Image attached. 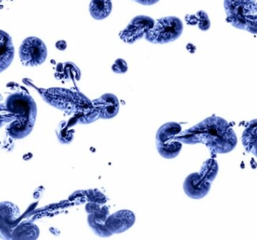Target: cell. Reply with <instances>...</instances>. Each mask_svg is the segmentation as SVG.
<instances>
[{
    "mask_svg": "<svg viewBox=\"0 0 257 240\" xmlns=\"http://www.w3.org/2000/svg\"><path fill=\"white\" fill-rule=\"evenodd\" d=\"M40 236V229L31 222H22L13 232L12 240H37Z\"/></svg>",
    "mask_w": 257,
    "mask_h": 240,
    "instance_id": "16",
    "label": "cell"
},
{
    "mask_svg": "<svg viewBox=\"0 0 257 240\" xmlns=\"http://www.w3.org/2000/svg\"><path fill=\"white\" fill-rule=\"evenodd\" d=\"M112 10V0H91L90 2V14L97 20H102L108 18Z\"/></svg>",
    "mask_w": 257,
    "mask_h": 240,
    "instance_id": "17",
    "label": "cell"
},
{
    "mask_svg": "<svg viewBox=\"0 0 257 240\" xmlns=\"http://www.w3.org/2000/svg\"><path fill=\"white\" fill-rule=\"evenodd\" d=\"M256 120L249 122L242 135V144L247 152L256 156Z\"/></svg>",
    "mask_w": 257,
    "mask_h": 240,
    "instance_id": "18",
    "label": "cell"
},
{
    "mask_svg": "<svg viewBox=\"0 0 257 240\" xmlns=\"http://www.w3.org/2000/svg\"><path fill=\"white\" fill-rule=\"evenodd\" d=\"M132 1L136 2L143 6H153L159 2L160 0H132Z\"/></svg>",
    "mask_w": 257,
    "mask_h": 240,
    "instance_id": "26",
    "label": "cell"
},
{
    "mask_svg": "<svg viewBox=\"0 0 257 240\" xmlns=\"http://www.w3.org/2000/svg\"><path fill=\"white\" fill-rule=\"evenodd\" d=\"M15 117L11 114H0V128L14 121Z\"/></svg>",
    "mask_w": 257,
    "mask_h": 240,
    "instance_id": "25",
    "label": "cell"
},
{
    "mask_svg": "<svg viewBox=\"0 0 257 240\" xmlns=\"http://www.w3.org/2000/svg\"><path fill=\"white\" fill-rule=\"evenodd\" d=\"M183 31V24L177 16L158 19L153 28L146 34L145 39L155 44H164L178 39Z\"/></svg>",
    "mask_w": 257,
    "mask_h": 240,
    "instance_id": "5",
    "label": "cell"
},
{
    "mask_svg": "<svg viewBox=\"0 0 257 240\" xmlns=\"http://www.w3.org/2000/svg\"><path fill=\"white\" fill-rule=\"evenodd\" d=\"M55 78L62 81L79 80L81 70L77 66L72 62H64L58 64L55 73Z\"/></svg>",
    "mask_w": 257,
    "mask_h": 240,
    "instance_id": "15",
    "label": "cell"
},
{
    "mask_svg": "<svg viewBox=\"0 0 257 240\" xmlns=\"http://www.w3.org/2000/svg\"><path fill=\"white\" fill-rule=\"evenodd\" d=\"M109 216V208L106 205L103 206L101 210L97 212L91 213L88 216V224L94 234L99 236L109 237L113 234L108 229L106 225V219Z\"/></svg>",
    "mask_w": 257,
    "mask_h": 240,
    "instance_id": "14",
    "label": "cell"
},
{
    "mask_svg": "<svg viewBox=\"0 0 257 240\" xmlns=\"http://www.w3.org/2000/svg\"><path fill=\"white\" fill-rule=\"evenodd\" d=\"M93 106L97 111L99 117L103 120L113 118L119 111V102L115 94L106 93L92 100Z\"/></svg>",
    "mask_w": 257,
    "mask_h": 240,
    "instance_id": "11",
    "label": "cell"
},
{
    "mask_svg": "<svg viewBox=\"0 0 257 240\" xmlns=\"http://www.w3.org/2000/svg\"><path fill=\"white\" fill-rule=\"evenodd\" d=\"M182 130L179 123L171 122L161 126L156 134V148L161 156L171 159L180 154L182 142L176 140L175 136Z\"/></svg>",
    "mask_w": 257,
    "mask_h": 240,
    "instance_id": "6",
    "label": "cell"
},
{
    "mask_svg": "<svg viewBox=\"0 0 257 240\" xmlns=\"http://www.w3.org/2000/svg\"><path fill=\"white\" fill-rule=\"evenodd\" d=\"M226 20L233 26L257 33V8L255 0H224Z\"/></svg>",
    "mask_w": 257,
    "mask_h": 240,
    "instance_id": "4",
    "label": "cell"
},
{
    "mask_svg": "<svg viewBox=\"0 0 257 240\" xmlns=\"http://www.w3.org/2000/svg\"><path fill=\"white\" fill-rule=\"evenodd\" d=\"M66 123V122H61L57 132L58 139L62 144H69L73 140V132L67 128Z\"/></svg>",
    "mask_w": 257,
    "mask_h": 240,
    "instance_id": "21",
    "label": "cell"
},
{
    "mask_svg": "<svg viewBox=\"0 0 257 240\" xmlns=\"http://www.w3.org/2000/svg\"><path fill=\"white\" fill-rule=\"evenodd\" d=\"M86 200L88 202H96L99 204H105L107 202L106 196L97 189H90L85 190Z\"/></svg>",
    "mask_w": 257,
    "mask_h": 240,
    "instance_id": "20",
    "label": "cell"
},
{
    "mask_svg": "<svg viewBox=\"0 0 257 240\" xmlns=\"http://www.w3.org/2000/svg\"><path fill=\"white\" fill-rule=\"evenodd\" d=\"M15 46L9 33L0 30V73L7 70L13 62Z\"/></svg>",
    "mask_w": 257,
    "mask_h": 240,
    "instance_id": "13",
    "label": "cell"
},
{
    "mask_svg": "<svg viewBox=\"0 0 257 240\" xmlns=\"http://www.w3.org/2000/svg\"><path fill=\"white\" fill-rule=\"evenodd\" d=\"M210 183L203 180L198 172H194L186 177L183 183V189L188 196L192 199H201L210 190Z\"/></svg>",
    "mask_w": 257,
    "mask_h": 240,
    "instance_id": "12",
    "label": "cell"
},
{
    "mask_svg": "<svg viewBox=\"0 0 257 240\" xmlns=\"http://www.w3.org/2000/svg\"><path fill=\"white\" fill-rule=\"evenodd\" d=\"M55 46L59 50H65L67 48V42L65 40H58Z\"/></svg>",
    "mask_w": 257,
    "mask_h": 240,
    "instance_id": "28",
    "label": "cell"
},
{
    "mask_svg": "<svg viewBox=\"0 0 257 240\" xmlns=\"http://www.w3.org/2000/svg\"><path fill=\"white\" fill-rule=\"evenodd\" d=\"M112 70L116 74L126 73L127 70V62L122 58H118L112 64Z\"/></svg>",
    "mask_w": 257,
    "mask_h": 240,
    "instance_id": "23",
    "label": "cell"
},
{
    "mask_svg": "<svg viewBox=\"0 0 257 240\" xmlns=\"http://www.w3.org/2000/svg\"><path fill=\"white\" fill-rule=\"evenodd\" d=\"M48 50L46 44L40 38H25L19 48V57L22 64L26 67L41 66L47 58Z\"/></svg>",
    "mask_w": 257,
    "mask_h": 240,
    "instance_id": "7",
    "label": "cell"
},
{
    "mask_svg": "<svg viewBox=\"0 0 257 240\" xmlns=\"http://www.w3.org/2000/svg\"><path fill=\"white\" fill-rule=\"evenodd\" d=\"M19 207L13 202H0V238L10 240L13 232L22 222Z\"/></svg>",
    "mask_w": 257,
    "mask_h": 240,
    "instance_id": "8",
    "label": "cell"
},
{
    "mask_svg": "<svg viewBox=\"0 0 257 240\" xmlns=\"http://www.w3.org/2000/svg\"><path fill=\"white\" fill-rule=\"evenodd\" d=\"M7 110L15 117L9 123L7 132L14 139H23L32 132L37 116L35 100L28 93L17 92L10 94L5 100Z\"/></svg>",
    "mask_w": 257,
    "mask_h": 240,
    "instance_id": "3",
    "label": "cell"
},
{
    "mask_svg": "<svg viewBox=\"0 0 257 240\" xmlns=\"http://www.w3.org/2000/svg\"><path fill=\"white\" fill-rule=\"evenodd\" d=\"M182 144H202L216 153L229 152L235 148L237 140L229 123L219 116L208 117L193 127L180 132L175 136Z\"/></svg>",
    "mask_w": 257,
    "mask_h": 240,
    "instance_id": "1",
    "label": "cell"
},
{
    "mask_svg": "<svg viewBox=\"0 0 257 240\" xmlns=\"http://www.w3.org/2000/svg\"><path fill=\"white\" fill-rule=\"evenodd\" d=\"M196 24L202 31H207L210 27V20L208 15L204 10H198L195 14Z\"/></svg>",
    "mask_w": 257,
    "mask_h": 240,
    "instance_id": "22",
    "label": "cell"
},
{
    "mask_svg": "<svg viewBox=\"0 0 257 240\" xmlns=\"http://www.w3.org/2000/svg\"><path fill=\"white\" fill-rule=\"evenodd\" d=\"M43 100L53 108L73 116L80 124H89L100 118L92 102L80 92L65 88H38Z\"/></svg>",
    "mask_w": 257,
    "mask_h": 240,
    "instance_id": "2",
    "label": "cell"
},
{
    "mask_svg": "<svg viewBox=\"0 0 257 240\" xmlns=\"http://www.w3.org/2000/svg\"><path fill=\"white\" fill-rule=\"evenodd\" d=\"M155 20L150 16L139 15L135 16L120 32V38L124 43L132 44L145 37L146 34L153 28Z\"/></svg>",
    "mask_w": 257,
    "mask_h": 240,
    "instance_id": "9",
    "label": "cell"
},
{
    "mask_svg": "<svg viewBox=\"0 0 257 240\" xmlns=\"http://www.w3.org/2000/svg\"><path fill=\"white\" fill-rule=\"evenodd\" d=\"M136 217L131 210H122L108 216L106 225L112 234H121L135 224Z\"/></svg>",
    "mask_w": 257,
    "mask_h": 240,
    "instance_id": "10",
    "label": "cell"
},
{
    "mask_svg": "<svg viewBox=\"0 0 257 240\" xmlns=\"http://www.w3.org/2000/svg\"><path fill=\"white\" fill-rule=\"evenodd\" d=\"M105 204H96V202H88V204L85 206V210L88 214H91V213L97 212L99 210H101L102 207L104 206Z\"/></svg>",
    "mask_w": 257,
    "mask_h": 240,
    "instance_id": "24",
    "label": "cell"
},
{
    "mask_svg": "<svg viewBox=\"0 0 257 240\" xmlns=\"http://www.w3.org/2000/svg\"><path fill=\"white\" fill-rule=\"evenodd\" d=\"M10 114L5 106V100L3 98L2 94H0V114Z\"/></svg>",
    "mask_w": 257,
    "mask_h": 240,
    "instance_id": "27",
    "label": "cell"
},
{
    "mask_svg": "<svg viewBox=\"0 0 257 240\" xmlns=\"http://www.w3.org/2000/svg\"><path fill=\"white\" fill-rule=\"evenodd\" d=\"M219 171L217 162L214 159H208L201 166L200 175L203 180L211 184L217 176Z\"/></svg>",
    "mask_w": 257,
    "mask_h": 240,
    "instance_id": "19",
    "label": "cell"
}]
</instances>
